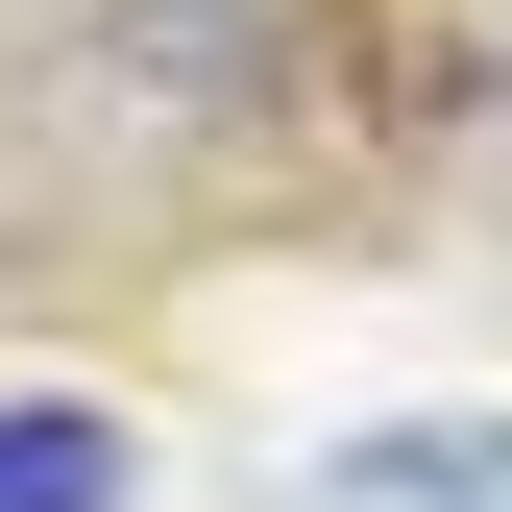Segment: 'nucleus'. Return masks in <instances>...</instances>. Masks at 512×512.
Segmentation results:
<instances>
[{
    "label": "nucleus",
    "instance_id": "20e7f679",
    "mask_svg": "<svg viewBox=\"0 0 512 512\" xmlns=\"http://www.w3.org/2000/svg\"><path fill=\"white\" fill-rule=\"evenodd\" d=\"M391 98H512V0H366Z\"/></svg>",
    "mask_w": 512,
    "mask_h": 512
},
{
    "label": "nucleus",
    "instance_id": "7ed1b4c3",
    "mask_svg": "<svg viewBox=\"0 0 512 512\" xmlns=\"http://www.w3.org/2000/svg\"><path fill=\"white\" fill-rule=\"evenodd\" d=\"M0 512H147V415L122 391H0Z\"/></svg>",
    "mask_w": 512,
    "mask_h": 512
},
{
    "label": "nucleus",
    "instance_id": "f257e3e1",
    "mask_svg": "<svg viewBox=\"0 0 512 512\" xmlns=\"http://www.w3.org/2000/svg\"><path fill=\"white\" fill-rule=\"evenodd\" d=\"M269 0H98L74 25V74H49V122H74L98 171H196L220 147V74H269Z\"/></svg>",
    "mask_w": 512,
    "mask_h": 512
},
{
    "label": "nucleus",
    "instance_id": "f03ea898",
    "mask_svg": "<svg viewBox=\"0 0 512 512\" xmlns=\"http://www.w3.org/2000/svg\"><path fill=\"white\" fill-rule=\"evenodd\" d=\"M317 512H512V415H342Z\"/></svg>",
    "mask_w": 512,
    "mask_h": 512
}]
</instances>
